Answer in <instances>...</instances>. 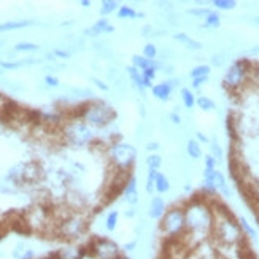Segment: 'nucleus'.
Returning a JSON list of instances; mask_svg holds the SVG:
<instances>
[{
    "label": "nucleus",
    "instance_id": "obj_40",
    "mask_svg": "<svg viewBox=\"0 0 259 259\" xmlns=\"http://www.w3.org/2000/svg\"><path fill=\"white\" fill-rule=\"evenodd\" d=\"M205 168H210V170H215L217 168V159L211 154L205 156Z\"/></svg>",
    "mask_w": 259,
    "mask_h": 259
},
{
    "label": "nucleus",
    "instance_id": "obj_19",
    "mask_svg": "<svg viewBox=\"0 0 259 259\" xmlns=\"http://www.w3.org/2000/svg\"><path fill=\"white\" fill-rule=\"evenodd\" d=\"M127 73H129V76H131V80H132V83H134V86L139 89L140 93H143V78H142V73L139 72V69H135L134 65H131V67H127Z\"/></svg>",
    "mask_w": 259,
    "mask_h": 259
},
{
    "label": "nucleus",
    "instance_id": "obj_18",
    "mask_svg": "<svg viewBox=\"0 0 259 259\" xmlns=\"http://www.w3.org/2000/svg\"><path fill=\"white\" fill-rule=\"evenodd\" d=\"M118 18L119 19H135V18H145V15L137 13L134 8H131L127 5H122L118 8Z\"/></svg>",
    "mask_w": 259,
    "mask_h": 259
},
{
    "label": "nucleus",
    "instance_id": "obj_48",
    "mask_svg": "<svg viewBox=\"0 0 259 259\" xmlns=\"http://www.w3.org/2000/svg\"><path fill=\"white\" fill-rule=\"evenodd\" d=\"M137 246H139V242L137 240H132V242H129V243L124 245V250L126 251H134L135 248H137Z\"/></svg>",
    "mask_w": 259,
    "mask_h": 259
},
{
    "label": "nucleus",
    "instance_id": "obj_3",
    "mask_svg": "<svg viewBox=\"0 0 259 259\" xmlns=\"http://www.w3.org/2000/svg\"><path fill=\"white\" fill-rule=\"evenodd\" d=\"M161 231L167 239H172V240L186 234L183 207H172L165 210L164 217L161 218Z\"/></svg>",
    "mask_w": 259,
    "mask_h": 259
},
{
    "label": "nucleus",
    "instance_id": "obj_59",
    "mask_svg": "<svg viewBox=\"0 0 259 259\" xmlns=\"http://www.w3.org/2000/svg\"><path fill=\"white\" fill-rule=\"evenodd\" d=\"M0 47H2V41H0Z\"/></svg>",
    "mask_w": 259,
    "mask_h": 259
},
{
    "label": "nucleus",
    "instance_id": "obj_38",
    "mask_svg": "<svg viewBox=\"0 0 259 259\" xmlns=\"http://www.w3.org/2000/svg\"><path fill=\"white\" fill-rule=\"evenodd\" d=\"M26 251H27L26 243H24V242H19V243L15 246V250H13V257H15V259H21L22 254H24Z\"/></svg>",
    "mask_w": 259,
    "mask_h": 259
},
{
    "label": "nucleus",
    "instance_id": "obj_42",
    "mask_svg": "<svg viewBox=\"0 0 259 259\" xmlns=\"http://www.w3.org/2000/svg\"><path fill=\"white\" fill-rule=\"evenodd\" d=\"M45 83H47V86H51V88L59 86V80H58L56 76H51V75H47V76H45Z\"/></svg>",
    "mask_w": 259,
    "mask_h": 259
},
{
    "label": "nucleus",
    "instance_id": "obj_4",
    "mask_svg": "<svg viewBox=\"0 0 259 259\" xmlns=\"http://www.w3.org/2000/svg\"><path fill=\"white\" fill-rule=\"evenodd\" d=\"M65 139L70 145H73L75 148H80V146H84L88 143H91L94 139V132L89 127L84 121H72L67 124L65 131Z\"/></svg>",
    "mask_w": 259,
    "mask_h": 259
},
{
    "label": "nucleus",
    "instance_id": "obj_14",
    "mask_svg": "<svg viewBox=\"0 0 259 259\" xmlns=\"http://www.w3.org/2000/svg\"><path fill=\"white\" fill-rule=\"evenodd\" d=\"M33 24V21L29 19H16V21H7L0 24V32H8V30H16V29H24Z\"/></svg>",
    "mask_w": 259,
    "mask_h": 259
},
{
    "label": "nucleus",
    "instance_id": "obj_26",
    "mask_svg": "<svg viewBox=\"0 0 259 259\" xmlns=\"http://www.w3.org/2000/svg\"><path fill=\"white\" fill-rule=\"evenodd\" d=\"M72 96L75 97H80V99H89V97H94V93L91 91V89L88 88H69L67 89Z\"/></svg>",
    "mask_w": 259,
    "mask_h": 259
},
{
    "label": "nucleus",
    "instance_id": "obj_53",
    "mask_svg": "<svg viewBox=\"0 0 259 259\" xmlns=\"http://www.w3.org/2000/svg\"><path fill=\"white\" fill-rule=\"evenodd\" d=\"M164 72L170 75V73L174 72V67H172V65H164Z\"/></svg>",
    "mask_w": 259,
    "mask_h": 259
},
{
    "label": "nucleus",
    "instance_id": "obj_6",
    "mask_svg": "<svg viewBox=\"0 0 259 259\" xmlns=\"http://www.w3.org/2000/svg\"><path fill=\"white\" fill-rule=\"evenodd\" d=\"M108 156H110L111 162H113L115 165H118L119 168H129L135 162V157H137V150H135L134 146L129 145V143L118 142V143L110 145Z\"/></svg>",
    "mask_w": 259,
    "mask_h": 259
},
{
    "label": "nucleus",
    "instance_id": "obj_58",
    "mask_svg": "<svg viewBox=\"0 0 259 259\" xmlns=\"http://www.w3.org/2000/svg\"><path fill=\"white\" fill-rule=\"evenodd\" d=\"M256 73H257V78H259V69H257V72H256Z\"/></svg>",
    "mask_w": 259,
    "mask_h": 259
},
{
    "label": "nucleus",
    "instance_id": "obj_43",
    "mask_svg": "<svg viewBox=\"0 0 259 259\" xmlns=\"http://www.w3.org/2000/svg\"><path fill=\"white\" fill-rule=\"evenodd\" d=\"M142 75L145 78H148L150 81H153L154 78H156V70L154 69H146V70H142Z\"/></svg>",
    "mask_w": 259,
    "mask_h": 259
},
{
    "label": "nucleus",
    "instance_id": "obj_7",
    "mask_svg": "<svg viewBox=\"0 0 259 259\" xmlns=\"http://www.w3.org/2000/svg\"><path fill=\"white\" fill-rule=\"evenodd\" d=\"M248 73H250L248 62H246V61H237L228 69L226 75H224V78H223V83L229 89H239L246 81Z\"/></svg>",
    "mask_w": 259,
    "mask_h": 259
},
{
    "label": "nucleus",
    "instance_id": "obj_54",
    "mask_svg": "<svg viewBox=\"0 0 259 259\" xmlns=\"http://www.w3.org/2000/svg\"><path fill=\"white\" fill-rule=\"evenodd\" d=\"M135 215H137V210H135V208L131 210V211H126V217H127V218H132V217H135Z\"/></svg>",
    "mask_w": 259,
    "mask_h": 259
},
{
    "label": "nucleus",
    "instance_id": "obj_16",
    "mask_svg": "<svg viewBox=\"0 0 259 259\" xmlns=\"http://www.w3.org/2000/svg\"><path fill=\"white\" fill-rule=\"evenodd\" d=\"M174 38L177 40V41H182L185 47L188 48V50H193V51H197V50H202V43H199V41H196V40H193L189 35H186L185 32H180V33H175L174 35Z\"/></svg>",
    "mask_w": 259,
    "mask_h": 259
},
{
    "label": "nucleus",
    "instance_id": "obj_55",
    "mask_svg": "<svg viewBox=\"0 0 259 259\" xmlns=\"http://www.w3.org/2000/svg\"><path fill=\"white\" fill-rule=\"evenodd\" d=\"M80 4H81V7H86V8H88L89 5H91V2H89V0H81Z\"/></svg>",
    "mask_w": 259,
    "mask_h": 259
},
{
    "label": "nucleus",
    "instance_id": "obj_21",
    "mask_svg": "<svg viewBox=\"0 0 259 259\" xmlns=\"http://www.w3.org/2000/svg\"><path fill=\"white\" fill-rule=\"evenodd\" d=\"M59 259H81L83 253L76 248V246H65L58 253Z\"/></svg>",
    "mask_w": 259,
    "mask_h": 259
},
{
    "label": "nucleus",
    "instance_id": "obj_24",
    "mask_svg": "<svg viewBox=\"0 0 259 259\" xmlns=\"http://www.w3.org/2000/svg\"><path fill=\"white\" fill-rule=\"evenodd\" d=\"M196 104H197V107H199L200 110H204V111H211V110H215V108H217L215 102H213L211 99H208L207 96H200V97H197V99H196Z\"/></svg>",
    "mask_w": 259,
    "mask_h": 259
},
{
    "label": "nucleus",
    "instance_id": "obj_17",
    "mask_svg": "<svg viewBox=\"0 0 259 259\" xmlns=\"http://www.w3.org/2000/svg\"><path fill=\"white\" fill-rule=\"evenodd\" d=\"M168 189H170V182H168V178L164 174L157 172L156 182H154V191H157L159 194H165V193H168Z\"/></svg>",
    "mask_w": 259,
    "mask_h": 259
},
{
    "label": "nucleus",
    "instance_id": "obj_10",
    "mask_svg": "<svg viewBox=\"0 0 259 259\" xmlns=\"http://www.w3.org/2000/svg\"><path fill=\"white\" fill-rule=\"evenodd\" d=\"M165 213V202L162 197H153L150 202V208H148V217L151 220H161Z\"/></svg>",
    "mask_w": 259,
    "mask_h": 259
},
{
    "label": "nucleus",
    "instance_id": "obj_51",
    "mask_svg": "<svg viewBox=\"0 0 259 259\" xmlns=\"http://www.w3.org/2000/svg\"><path fill=\"white\" fill-rule=\"evenodd\" d=\"M197 139H199L200 142H204V143H207V142H208V139L205 137L204 134H200V132H197Z\"/></svg>",
    "mask_w": 259,
    "mask_h": 259
},
{
    "label": "nucleus",
    "instance_id": "obj_49",
    "mask_svg": "<svg viewBox=\"0 0 259 259\" xmlns=\"http://www.w3.org/2000/svg\"><path fill=\"white\" fill-rule=\"evenodd\" d=\"M168 119H170L172 124H180V122H182V118H180L178 113H170L168 115Z\"/></svg>",
    "mask_w": 259,
    "mask_h": 259
},
{
    "label": "nucleus",
    "instance_id": "obj_9",
    "mask_svg": "<svg viewBox=\"0 0 259 259\" xmlns=\"http://www.w3.org/2000/svg\"><path fill=\"white\" fill-rule=\"evenodd\" d=\"M84 229V221L80 217H70L61 224V234L67 239L78 237Z\"/></svg>",
    "mask_w": 259,
    "mask_h": 259
},
{
    "label": "nucleus",
    "instance_id": "obj_15",
    "mask_svg": "<svg viewBox=\"0 0 259 259\" xmlns=\"http://www.w3.org/2000/svg\"><path fill=\"white\" fill-rule=\"evenodd\" d=\"M213 182H215L217 191H220L224 197H231V189L228 186V182H226V178H224V175L220 170H215V178H213Z\"/></svg>",
    "mask_w": 259,
    "mask_h": 259
},
{
    "label": "nucleus",
    "instance_id": "obj_50",
    "mask_svg": "<svg viewBox=\"0 0 259 259\" xmlns=\"http://www.w3.org/2000/svg\"><path fill=\"white\" fill-rule=\"evenodd\" d=\"M32 257H33V251L27 248V251H26L24 254H22V257H21V259H32Z\"/></svg>",
    "mask_w": 259,
    "mask_h": 259
},
{
    "label": "nucleus",
    "instance_id": "obj_56",
    "mask_svg": "<svg viewBox=\"0 0 259 259\" xmlns=\"http://www.w3.org/2000/svg\"><path fill=\"white\" fill-rule=\"evenodd\" d=\"M254 215H256V221H257V224H259V205H257V208H256V213H254Z\"/></svg>",
    "mask_w": 259,
    "mask_h": 259
},
{
    "label": "nucleus",
    "instance_id": "obj_8",
    "mask_svg": "<svg viewBox=\"0 0 259 259\" xmlns=\"http://www.w3.org/2000/svg\"><path fill=\"white\" fill-rule=\"evenodd\" d=\"M93 253L99 259H121L119 246L108 239H97L93 243Z\"/></svg>",
    "mask_w": 259,
    "mask_h": 259
},
{
    "label": "nucleus",
    "instance_id": "obj_20",
    "mask_svg": "<svg viewBox=\"0 0 259 259\" xmlns=\"http://www.w3.org/2000/svg\"><path fill=\"white\" fill-rule=\"evenodd\" d=\"M186 153L191 159H200L202 157V148H200V143L197 140H188L186 145Z\"/></svg>",
    "mask_w": 259,
    "mask_h": 259
},
{
    "label": "nucleus",
    "instance_id": "obj_36",
    "mask_svg": "<svg viewBox=\"0 0 259 259\" xmlns=\"http://www.w3.org/2000/svg\"><path fill=\"white\" fill-rule=\"evenodd\" d=\"M210 150H211V156L215 157L217 162H221V161H223V150H221V146L218 145L217 140H213V142H211Z\"/></svg>",
    "mask_w": 259,
    "mask_h": 259
},
{
    "label": "nucleus",
    "instance_id": "obj_52",
    "mask_svg": "<svg viewBox=\"0 0 259 259\" xmlns=\"http://www.w3.org/2000/svg\"><path fill=\"white\" fill-rule=\"evenodd\" d=\"M142 30H143V32H142L143 35H151V32H150V30H151V27H150V26H145Z\"/></svg>",
    "mask_w": 259,
    "mask_h": 259
},
{
    "label": "nucleus",
    "instance_id": "obj_12",
    "mask_svg": "<svg viewBox=\"0 0 259 259\" xmlns=\"http://www.w3.org/2000/svg\"><path fill=\"white\" fill-rule=\"evenodd\" d=\"M132 65L135 69H140V70H146V69H154L157 72V69H162V64L151 61V59H146L143 56H134L132 58Z\"/></svg>",
    "mask_w": 259,
    "mask_h": 259
},
{
    "label": "nucleus",
    "instance_id": "obj_29",
    "mask_svg": "<svg viewBox=\"0 0 259 259\" xmlns=\"http://www.w3.org/2000/svg\"><path fill=\"white\" fill-rule=\"evenodd\" d=\"M210 65H205V64H202V65H196L193 70H191V78H199V76H208L210 75Z\"/></svg>",
    "mask_w": 259,
    "mask_h": 259
},
{
    "label": "nucleus",
    "instance_id": "obj_28",
    "mask_svg": "<svg viewBox=\"0 0 259 259\" xmlns=\"http://www.w3.org/2000/svg\"><path fill=\"white\" fill-rule=\"evenodd\" d=\"M220 24H221V18L217 11H210V13L205 16V27L215 29V27H220Z\"/></svg>",
    "mask_w": 259,
    "mask_h": 259
},
{
    "label": "nucleus",
    "instance_id": "obj_35",
    "mask_svg": "<svg viewBox=\"0 0 259 259\" xmlns=\"http://www.w3.org/2000/svg\"><path fill=\"white\" fill-rule=\"evenodd\" d=\"M213 5L220 10H232L237 4H235L234 0H213Z\"/></svg>",
    "mask_w": 259,
    "mask_h": 259
},
{
    "label": "nucleus",
    "instance_id": "obj_44",
    "mask_svg": "<svg viewBox=\"0 0 259 259\" xmlns=\"http://www.w3.org/2000/svg\"><path fill=\"white\" fill-rule=\"evenodd\" d=\"M53 54L58 56V58H62V59H69L70 58V53L69 51H64V50H54Z\"/></svg>",
    "mask_w": 259,
    "mask_h": 259
},
{
    "label": "nucleus",
    "instance_id": "obj_2",
    "mask_svg": "<svg viewBox=\"0 0 259 259\" xmlns=\"http://www.w3.org/2000/svg\"><path fill=\"white\" fill-rule=\"evenodd\" d=\"M211 235H215L218 243L223 246H237L243 242V232L237 220H234L226 210L215 211V224H213Z\"/></svg>",
    "mask_w": 259,
    "mask_h": 259
},
{
    "label": "nucleus",
    "instance_id": "obj_5",
    "mask_svg": "<svg viewBox=\"0 0 259 259\" xmlns=\"http://www.w3.org/2000/svg\"><path fill=\"white\" fill-rule=\"evenodd\" d=\"M83 121L88 126H94V127H104L111 122L113 118V111L110 107L104 104H91L83 110Z\"/></svg>",
    "mask_w": 259,
    "mask_h": 259
},
{
    "label": "nucleus",
    "instance_id": "obj_31",
    "mask_svg": "<svg viewBox=\"0 0 259 259\" xmlns=\"http://www.w3.org/2000/svg\"><path fill=\"white\" fill-rule=\"evenodd\" d=\"M146 165H148V168H151V170H157V168L162 165V157L159 154H150L146 157Z\"/></svg>",
    "mask_w": 259,
    "mask_h": 259
},
{
    "label": "nucleus",
    "instance_id": "obj_45",
    "mask_svg": "<svg viewBox=\"0 0 259 259\" xmlns=\"http://www.w3.org/2000/svg\"><path fill=\"white\" fill-rule=\"evenodd\" d=\"M91 81H93L99 89H102V91H108V86H107L102 80H97V78H94V76H93V78H91Z\"/></svg>",
    "mask_w": 259,
    "mask_h": 259
},
{
    "label": "nucleus",
    "instance_id": "obj_27",
    "mask_svg": "<svg viewBox=\"0 0 259 259\" xmlns=\"http://www.w3.org/2000/svg\"><path fill=\"white\" fill-rule=\"evenodd\" d=\"M116 226H118V211L113 210V211H110L105 218V229L108 232H115Z\"/></svg>",
    "mask_w": 259,
    "mask_h": 259
},
{
    "label": "nucleus",
    "instance_id": "obj_22",
    "mask_svg": "<svg viewBox=\"0 0 259 259\" xmlns=\"http://www.w3.org/2000/svg\"><path fill=\"white\" fill-rule=\"evenodd\" d=\"M108 26V21L107 19H100L99 22H96V24L93 27H89L84 30V35L88 37H97L99 33H105V27Z\"/></svg>",
    "mask_w": 259,
    "mask_h": 259
},
{
    "label": "nucleus",
    "instance_id": "obj_57",
    "mask_svg": "<svg viewBox=\"0 0 259 259\" xmlns=\"http://www.w3.org/2000/svg\"><path fill=\"white\" fill-rule=\"evenodd\" d=\"M254 22H256V24H259V18H254Z\"/></svg>",
    "mask_w": 259,
    "mask_h": 259
},
{
    "label": "nucleus",
    "instance_id": "obj_46",
    "mask_svg": "<svg viewBox=\"0 0 259 259\" xmlns=\"http://www.w3.org/2000/svg\"><path fill=\"white\" fill-rule=\"evenodd\" d=\"M145 150L146 151H156V150H159V143L157 142H148L145 145Z\"/></svg>",
    "mask_w": 259,
    "mask_h": 259
},
{
    "label": "nucleus",
    "instance_id": "obj_32",
    "mask_svg": "<svg viewBox=\"0 0 259 259\" xmlns=\"http://www.w3.org/2000/svg\"><path fill=\"white\" fill-rule=\"evenodd\" d=\"M156 175H157V170H151V168H150L148 177H146V185H145V189H146V193H148V194H151L153 191H154Z\"/></svg>",
    "mask_w": 259,
    "mask_h": 259
},
{
    "label": "nucleus",
    "instance_id": "obj_47",
    "mask_svg": "<svg viewBox=\"0 0 259 259\" xmlns=\"http://www.w3.org/2000/svg\"><path fill=\"white\" fill-rule=\"evenodd\" d=\"M224 61H226V58H223V54H218V56H213V58H211V62L213 64H215V65H223V62Z\"/></svg>",
    "mask_w": 259,
    "mask_h": 259
},
{
    "label": "nucleus",
    "instance_id": "obj_11",
    "mask_svg": "<svg viewBox=\"0 0 259 259\" xmlns=\"http://www.w3.org/2000/svg\"><path fill=\"white\" fill-rule=\"evenodd\" d=\"M124 202L129 205H135L139 202V191H137V178L132 177L126 188H124Z\"/></svg>",
    "mask_w": 259,
    "mask_h": 259
},
{
    "label": "nucleus",
    "instance_id": "obj_25",
    "mask_svg": "<svg viewBox=\"0 0 259 259\" xmlns=\"http://www.w3.org/2000/svg\"><path fill=\"white\" fill-rule=\"evenodd\" d=\"M180 94H182L183 105H185L186 108H193V107L196 105V97H194V94H193V93L189 91V89L183 88L182 91H180Z\"/></svg>",
    "mask_w": 259,
    "mask_h": 259
},
{
    "label": "nucleus",
    "instance_id": "obj_1",
    "mask_svg": "<svg viewBox=\"0 0 259 259\" xmlns=\"http://www.w3.org/2000/svg\"><path fill=\"white\" fill-rule=\"evenodd\" d=\"M185 211V226L186 234L196 243L204 242L211 235L213 224H215V210L205 200L194 199L183 207Z\"/></svg>",
    "mask_w": 259,
    "mask_h": 259
},
{
    "label": "nucleus",
    "instance_id": "obj_37",
    "mask_svg": "<svg viewBox=\"0 0 259 259\" xmlns=\"http://www.w3.org/2000/svg\"><path fill=\"white\" fill-rule=\"evenodd\" d=\"M210 11H211V10L202 7V8H189V10H188V13H189V15H193V16H196V18H204V19H205V16L210 13Z\"/></svg>",
    "mask_w": 259,
    "mask_h": 259
},
{
    "label": "nucleus",
    "instance_id": "obj_23",
    "mask_svg": "<svg viewBox=\"0 0 259 259\" xmlns=\"http://www.w3.org/2000/svg\"><path fill=\"white\" fill-rule=\"evenodd\" d=\"M239 224H240V229H242V232H243V235H246V237H250L251 240H257V234H256V231H254V228L251 226V224L246 221V218H243V217H240L239 218Z\"/></svg>",
    "mask_w": 259,
    "mask_h": 259
},
{
    "label": "nucleus",
    "instance_id": "obj_39",
    "mask_svg": "<svg viewBox=\"0 0 259 259\" xmlns=\"http://www.w3.org/2000/svg\"><path fill=\"white\" fill-rule=\"evenodd\" d=\"M121 76L119 70L116 69V67H108V70H107V78L111 81V83H115L118 78Z\"/></svg>",
    "mask_w": 259,
    "mask_h": 259
},
{
    "label": "nucleus",
    "instance_id": "obj_34",
    "mask_svg": "<svg viewBox=\"0 0 259 259\" xmlns=\"http://www.w3.org/2000/svg\"><path fill=\"white\" fill-rule=\"evenodd\" d=\"M37 50H38V45L27 43V41L18 43L15 47V51H21V53H29V51H37Z\"/></svg>",
    "mask_w": 259,
    "mask_h": 259
},
{
    "label": "nucleus",
    "instance_id": "obj_41",
    "mask_svg": "<svg viewBox=\"0 0 259 259\" xmlns=\"http://www.w3.org/2000/svg\"><path fill=\"white\" fill-rule=\"evenodd\" d=\"M207 81H208V76H199V78H194V80H193V88H194V89H199L200 86H204Z\"/></svg>",
    "mask_w": 259,
    "mask_h": 259
},
{
    "label": "nucleus",
    "instance_id": "obj_33",
    "mask_svg": "<svg viewBox=\"0 0 259 259\" xmlns=\"http://www.w3.org/2000/svg\"><path fill=\"white\" fill-rule=\"evenodd\" d=\"M156 56H157V48L154 47V45H153V43L145 45V47H143V58L154 61V59H156Z\"/></svg>",
    "mask_w": 259,
    "mask_h": 259
},
{
    "label": "nucleus",
    "instance_id": "obj_13",
    "mask_svg": "<svg viewBox=\"0 0 259 259\" xmlns=\"http://www.w3.org/2000/svg\"><path fill=\"white\" fill-rule=\"evenodd\" d=\"M153 96L157 100H161V102H167V100L170 99V96H172V88L168 86L165 81L159 83V84H154L153 86Z\"/></svg>",
    "mask_w": 259,
    "mask_h": 259
},
{
    "label": "nucleus",
    "instance_id": "obj_30",
    "mask_svg": "<svg viewBox=\"0 0 259 259\" xmlns=\"http://www.w3.org/2000/svg\"><path fill=\"white\" fill-rule=\"evenodd\" d=\"M118 8H119L118 7V2H115V0H105V2H102V8H100V13H102L104 16H107V15L115 13Z\"/></svg>",
    "mask_w": 259,
    "mask_h": 259
}]
</instances>
